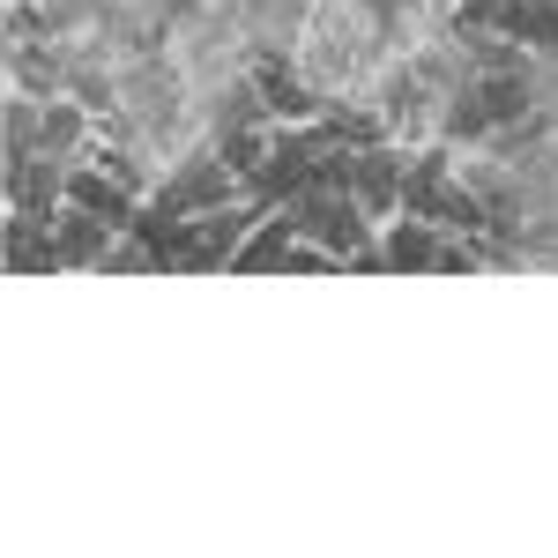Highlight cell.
Instances as JSON below:
<instances>
[{
    "label": "cell",
    "mask_w": 558,
    "mask_h": 558,
    "mask_svg": "<svg viewBox=\"0 0 558 558\" xmlns=\"http://www.w3.org/2000/svg\"><path fill=\"white\" fill-rule=\"evenodd\" d=\"M536 112L558 128V52H544V60H536Z\"/></svg>",
    "instance_id": "cell-11"
},
{
    "label": "cell",
    "mask_w": 558,
    "mask_h": 558,
    "mask_svg": "<svg viewBox=\"0 0 558 558\" xmlns=\"http://www.w3.org/2000/svg\"><path fill=\"white\" fill-rule=\"evenodd\" d=\"M75 75V52L68 38H38V45H8V89H23V97H60Z\"/></svg>",
    "instance_id": "cell-6"
},
{
    "label": "cell",
    "mask_w": 558,
    "mask_h": 558,
    "mask_svg": "<svg viewBox=\"0 0 558 558\" xmlns=\"http://www.w3.org/2000/svg\"><path fill=\"white\" fill-rule=\"evenodd\" d=\"M260 216L268 209H260L254 194H246V202H223V209H194L179 276H231V260H239V246H246V231H254Z\"/></svg>",
    "instance_id": "cell-1"
},
{
    "label": "cell",
    "mask_w": 558,
    "mask_h": 558,
    "mask_svg": "<svg viewBox=\"0 0 558 558\" xmlns=\"http://www.w3.org/2000/svg\"><path fill=\"white\" fill-rule=\"evenodd\" d=\"M68 202L89 216H105L112 231H134V216H142V194H134L128 179H112L97 157H75V172H68Z\"/></svg>",
    "instance_id": "cell-5"
},
{
    "label": "cell",
    "mask_w": 558,
    "mask_h": 558,
    "mask_svg": "<svg viewBox=\"0 0 558 558\" xmlns=\"http://www.w3.org/2000/svg\"><path fill=\"white\" fill-rule=\"evenodd\" d=\"M89 142H97V112H89L75 89H60V97H45L38 105V149H52V157H89Z\"/></svg>",
    "instance_id": "cell-7"
},
{
    "label": "cell",
    "mask_w": 558,
    "mask_h": 558,
    "mask_svg": "<svg viewBox=\"0 0 558 558\" xmlns=\"http://www.w3.org/2000/svg\"><path fill=\"white\" fill-rule=\"evenodd\" d=\"M52 239H60V260H68V276H97L120 231H112L105 216H89V209H75V202H68V209L52 216Z\"/></svg>",
    "instance_id": "cell-8"
},
{
    "label": "cell",
    "mask_w": 558,
    "mask_h": 558,
    "mask_svg": "<svg viewBox=\"0 0 558 558\" xmlns=\"http://www.w3.org/2000/svg\"><path fill=\"white\" fill-rule=\"evenodd\" d=\"M68 157H52V149H31V157H8V216H38V223H52V216L68 209Z\"/></svg>",
    "instance_id": "cell-3"
},
{
    "label": "cell",
    "mask_w": 558,
    "mask_h": 558,
    "mask_svg": "<svg viewBox=\"0 0 558 558\" xmlns=\"http://www.w3.org/2000/svg\"><path fill=\"white\" fill-rule=\"evenodd\" d=\"M149 202H172V209H186V216H194V209H223V202H246V179L223 165L216 142H194L172 172H165V186H157Z\"/></svg>",
    "instance_id": "cell-2"
},
{
    "label": "cell",
    "mask_w": 558,
    "mask_h": 558,
    "mask_svg": "<svg viewBox=\"0 0 558 558\" xmlns=\"http://www.w3.org/2000/svg\"><path fill=\"white\" fill-rule=\"evenodd\" d=\"M8 276H68L52 223H38V216H8Z\"/></svg>",
    "instance_id": "cell-9"
},
{
    "label": "cell",
    "mask_w": 558,
    "mask_h": 558,
    "mask_svg": "<svg viewBox=\"0 0 558 558\" xmlns=\"http://www.w3.org/2000/svg\"><path fill=\"white\" fill-rule=\"evenodd\" d=\"M38 105L45 97L8 89V105H0V112H8V157H31V149H38Z\"/></svg>",
    "instance_id": "cell-10"
},
{
    "label": "cell",
    "mask_w": 558,
    "mask_h": 558,
    "mask_svg": "<svg viewBox=\"0 0 558 558\" xmlns=\"http://www.w3.org/2000/svg\"><path fill=\"white\" fill-rule=\"evenodd\" d=\"M439 246H447V231H439L432 216H417V209H402V216H387V223H380L387 276H432V268H439Z\"/></svg>",
    "instance_id": "cell-4"
}]
</instances>
